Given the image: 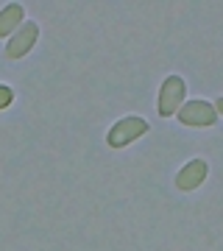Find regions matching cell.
<instances>
[{"mask_svg": "<svg viewBox=\"0 0 223 251\" xmlns=\"http://www.w3.org/2000/svg\"><path fill=\"white\" fill-rule=\"evenodd\" d=\"M11 100H14V90H11V87H3V84H0V109L11 106Z\"/></svg>", "mask_w": 223, "mask_h": 251, "instance_id": "cell-7", "label": "cell"}, {"mask_svg": "<svg viewBox=\"0 0 223 251\" xmlns=\"http://www.w3.org/2000/svg\"><path fill=\"white\" fill-rule=\"evenodd\" d=\"M151 131V126H148V120L140 115H125L120 117L112 128L106 131V145L109 148H125V145H131L134 140H140V137H145Z\"/></svg>", "mask_w": 223, "mask_h": 251, "instance_id": "cell-2", "label": "cell"}, {"mask_svg": "<svg viewBox=\"0 0 223 251\" xmlns=\"http://www.w3.org/2000/svg\"><path fill=\"white\" fill-rule=\"evenodd\" d=\"M187 103V84L184 78L173 73L159 84V95H156V112L159 117H176V112Z\"/></svg>", "mask_w": 223, "mask_h": 251, "instance_id": "cell-1", "label": "cell"}, {"mask_svg": "<svg viewBox=\"0 0 223 251\" xmlns=\"http://www.w3.org/2000/svg\"><path fill=\"white\" fill-rule=\"evenodd\" d=\"M206 176H209V162H206L204 156H193V159L176 173L173 184H176L178 193H193V190H198L206 181Z\"/></svg>", "mask_w": 223, "mask_h": 251, "instance_id": "cell-5", "label": "cell"}, {"mask_svg": "<svg viewBox=\"0 0 223 251\" xmlns=\"http://www.w3.org/2000/svg\"><path fill=\"white\" fill-rule=\"evenodd\" d=\"M36 39H39V23L25 20V23H23V25L9 36V42H6V50H3V53H6V59H11V62L25 59V56L34 50Z\"/></svg>", "mask_w": 223, "mask_h": 251, "instance_id": "cell-3", "label": "cell"}, {"mask_svg": "<svg viewBox=\"0 0 223 251\" xmlns=\"http://www.w3.org/2000/svg\"><path fill=\"white\" fill-rule=\"evenodd\" d=\"M178 123L181 126H190V128H209V126L218 123V112H215V106L209 103V100H187L184 106L176 112Z\"/></svg>", "mask_w": 223, "mask_h": 251, "instance_id": "cell-4", "label": "cell"}, {"mask_svg": "<svg viewBox=\"0 0 223 251\" xmlns=\"http://www.w3.org/2000/svg\"><path fill=\"white\" fill-rule=\"evenodd\" d=\"M212 106H215V112H218V117H223V95H218V98L212 100Z\"/></svg>", "mask_w": 223, "mask_h": 251, "instance_id": "cell-8", "label": "cell"}, {"mask_svg": "<svg viewBox=\"0 0 223 251\" xmlns=\"http://www.w3.org/2000/svg\"><path fill=\"white\" fill-rule=\"evenodd\" d=\"M23 23H25V6L23 3H6L0 9V39H9Z\"/></svg>", "mask_w": 223, "mask_h": 251, "instance_id": "cell-6", "label": "cell"}]
</instances>
